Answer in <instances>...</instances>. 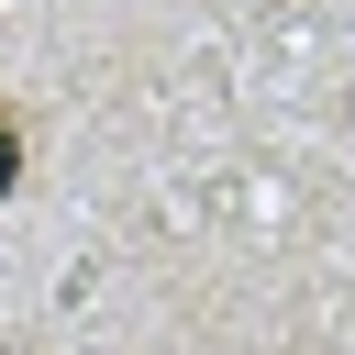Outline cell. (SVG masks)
I'll list each match as a JSON object with an SVG mask.
<instances>
[{
    "instance_id": "6da1fadb",
    "label": "cell",
    "mask_w": 355,
    "mask_h": 355,
    "mask_svg": "<svg viewBox=\"0 0 355 355\" xmlns=\"http://www.w3.org/2000/svg\"><path fill=\"white\" fill-rule=\"evenodd\" d=\"M11 189H22V122L0 111V200H11Z\"/></svg>"
}]
</instances>
